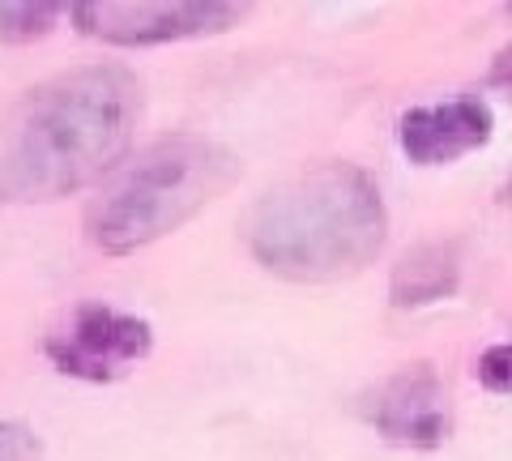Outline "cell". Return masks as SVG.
<instances>
[{
	"mask_svg": "<svg viewBox=\"0 0 512 461\" xmlns=\"http://www.w3.org/2000/svg\"><path fill=\"white\" fill-rule=\"evenodd\" d=\"M141 82L124 65L52 77L22 103L0 150V205L60 201L103 180L133 146Z\"/></svg>",
	"mask_w": 512,
	"mask_h": 461,
	"instance_id": "1",
	"label": "cell"
},
{
	"mask_svg": "<svg viewBox=\"0 0 512 461\" xmlns=\"http://www.w3.org/2000/svg\"><path fill=\"white\" fill-rule=\"evenodd\" d=\"M389 240L376 180L355 163H316L265 193L248 218L256 265L291 282H342L363 274Z\"/></svg>",
	"mask_w": 512,
	"mask_h": 461,
	"instance_id": "2",
	"label": "cell"
},
{
	"mask_svg": "<svg viewBox=\"0 0 512 461\" xmlns=\"http://www.w3.org/2000/svg\"><path fill=\"white\" fill-rule=\"evenodd\" d=\"M239 180V158L205 137H167L141 150L133 163L116 171L86 214L94 248L107 257H128L180 231L205 205L231 193Z\"/></svg>",
	"mask_w": 512,
	"mask_h": 461,
	"instance_id": "3",
	"label": "cell"
},
{
	"mask_svg": "<svg viewBox=\"0 0 512 461\" xmlns=\"http://www.w3.org/2000/svg\"><path fill=\"white\" fill-rule=\"evenodd\" d=\"M248 5L231 0H86L73 5L82 35L111 47H158L201 35H222L244 22Z\"/></svg>",
	"mask_w": 512,
	"mask_h": 461,
	"instance_id": "4",
	"label": "cell"
},
{
	"mask_svg": "<svg viewBox=\"0 0 512 461\" xmlns=\"http://www.w3.org/2000/svg\"><path fill=\"white\" fill-rule=\"evenodd\" d=\"M43 351L52 359V368L64 376L86 380V385H116L120 376H128L154 351V329L133 312L86 299L43 342Z\"/></svg>",
	"mask_w": 512,
	"mask_h": 461,
	"instance_id": "5",
	"label": "cell"
},
{
	"mask_svg": "<svg viewBox=\"0 0 512 461\" xmlns=\"http://www.w3.org/2000/svg\"><path fill=\"white\" fill-rule=\"evenodd\" d=\"M495 133V116L478 94H457L444 103L410 107L397 120V146L414 167H444L483 150Z\"/></svg>",
	"mask_w": 512,
	"mask_h": 461,
	"instance_id": "6",
	"label": "cell"
},
{
	"mask_svg": "<svg viewBox=\"0 0 512 461\" xmlns=\"http://www.w3.org/2000/svg\"><path fill=\"white\" fill-rule=\"evenodd\" d=\"M372 423L384 440L406 444V449H440L453 432V410H448L444 380L431 363L402 368L380 389Z\"/></svg>",
	"mask_w": 512,
	"mask_h": 461,
	"instance_id": "7",
	"label": "cell"
},
{
	"mask_svg": "<svg viewBox=\"0 0 512 461\" xmlns=\"http://www.w3.org/2000/svg\"><path fill=\"white\" fill-rule=\"evenodd\" d=\"M461 286V257L453 244H419L393 265L389 299L393 308H427L440 304Z\"/></svg>",
	"mask_w": 512,
	"mask_h": 461,
	"instance_id": "8",
	"label": "cell"
},
{
	"mask_svg": "<svg viewBox=\"0 0 512 461\" xmlns=\"http://www.w3.org/2000/svg\"><path fill=\"white\" fill-rule=\"evenodd\" d=\"M60 5H0V43H35L56 26Z\"/></svg>",
	"mask_w": 512,
	"mask_h": 461,
	"instance_id": "9",
	"label": "cell"
},
{
	"mask_svg": "<svg viewBox=\"0 0 512 461\" xmlns=\"http://www.w3.org/2000/svg\"><path fill=\"white\" fill-rule=\"evenodd\" d=\"M474 372L483 380V389L512 397V342H500V346H491V351H483Z\"/></svg>",
	"mask_w": 512,
	"mask_h": 461,
	"instance_id": "10",
	"label": "cell"
},
{
	"mask_svg": "<svg viewBox=\"0 0 512 461\" xmlns=\"http://www.w3.org/2000/svg\"><path fill=\"white\" fill-rule=\"evenodd\" d=\"M43 444L26 423H0V461H39Z\"/></svg>",
	"mask_w": 512,
	"mask_h": 461,
	"instance_id": "11",
	"label": "cell"
},
{
	"mask_svg": "<svg viewBox=\"0 0 512 461\" xmlns=\"http://www.w3.org/2000/svg\"><path fill=\"white\" fill-rule=\"evenodd\" d=\"M491 82H495V86H508V90H512V43H508V47H500V52H495V60H491Z\"/></svg>",
	"mask_w": 512,
	"mask_h": 461,
	"instance_id": "12",
	"label": "cell"
},
{
	"mask_svg": "<svg viewBox=\"0 0 512 461\" xmlns=\"http://www.w3.org/2000/svg\"><path fill=\"white\" fill-rule=\"evenodd\" d=\"M500 201H504V205H512V180L500 188Z\"/></svg>",
	"mask_w": 512,
	"mask_h": 461,
	"instance_id": "13",
	"label": "cell"
}]
</instances>
